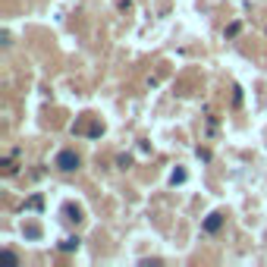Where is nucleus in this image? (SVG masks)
Returning <instances> with one entry per match:
<instances>
[{
    "mask_svg": "<svg viewBox=\"0 0 267 267\" xmlns=\"http://www.w3.org/2000/svg\"><path fill=\"white\" fill-rule=\"evenodd\" d=\"M101 132H104V126H101V123H91V126H88V135H91V138H98Z\"/></svg>",
    "mask_w": 267,
    "mask_h": 267,
    "instance_id": "nucleus-5",
    "label": "nucleus"
},
{
    "mask_svg": "<svg viewBox=\"0 0 267 267\" xmlns=\"http://www.w3.org/2000/svg\"><path fill=\"white\" fill-rule=\"evenodd\" d=\"M182 179H185V170H176V173L170 176V182H173V185H176V182H182Z\"/></svg>",
    "mask_w": 267,
    "mask_h": 267,
    "instance_id": "nucleus-6",
    "label": "nucleus"
},
{
    "mask_svg": "<svg viewBox=\"0 0 267 267\" xmlns=\"http://www.w3.org/2000/svg\"><path fill=\"white\" fill-rule=\"evenodd\" d=\"M76 248H79V239H73V236L60 242V251H76Z\"/></svg>",
    "mask_w": 267,
    "mask_h": 267,
    "instance_id": "nucleus-4",
    "label": "nucleus"
},
{
    "mask_svg": "<svg viewBox=\"0 0 267 267\" xmlns=\"http://www.w3.org/2000/svg\"><path fill=\"white\" fill-rule=\"evenodd\" d=\"M220 226H223V214H211L204 220V233H217Z\"/></svg>",
    "mask_w": 267,
    "mask_h": 267,
    "instance_id": "nucleus-2",
    "label": "nucleus"
},
{
    "mask_svg": "<svg viewBox=\"0 0 267 267\" xmlns=\"http://www.w3.org/2000/svg\"><path fill=\"white\" fill-rule=\"evenodd\" d=\"M54 164L60 167L63 173H73V170H79V154H76V151H60Z\"/></svg>",
    "mask_w": 267,
    "mask_h": 267,
    "instance_id": "nucleus-1",
    "label": "nucleus"
},
{
    "mask_svg": "<svg viewBox=\"0 0 267 267\" xmlns=\"http://www.w3.org/2000/svg\"><path fill=\"white\" fill-rule=\"evenodd\" d=\"M63 220H69V223H79V220H82V211H79L76 204H66V207H63Z\"/></svg>",
    "mask_w": 267,
    "mask_h": 267,
    "instance_id": "nucleus-3",
    "label": "nucleus"
},
{
    "mask_svg": "<svg viewBox=\"0 0 267 267\" xmlns=\"http://www.w3.org/2000/svg\"><path fill=\"white\" fill-rule=\"evenodd\" d=\"M26 236H29V239H38V236H41V229H38V226H29V229H26Z\"/></svg>",
    "mask_w": 267,
    "mask_h": 267,
    "instance_id": "nucleus-7",
    "label": "nucleus"
}]
</instances>
